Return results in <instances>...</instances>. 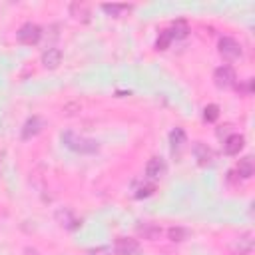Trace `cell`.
Here are the masks:
<instances>
[{
    "label": "cell",
    "instance_id": "obj_1",
    "mask_svg": "<svg viewBox=\"0 0 255 255\" xmlns=\"http://www.w3.org/2000/svg\"><path fill=\"white\" fill-rule=\"evenodd\" d=\"M62 141H64L66 147H70L74 151H80V153H94V151H98V141L86 139V137H82V135H78V133H74L70 129L62 133Z\"/></svg>",
    "mask_w": 255,
    "mask_h": 255
},
{
    "label": "cell",
    "instance_id": "obj_2",
    "mask_svg": "<svg viewBox=\"0 0 255 255\" xmlns=\"http://www.w3.org/2000/svg\"><path fill=\"white\" fill-rule=\"evenodd\" d=\"M187 32H189L187 24H185L183 20H177L175 24H171L167 30H163V32L159 34V38H157V42H155V48H157V50H165L173 40L185 38V36H187Z\"/></svg>",
    "mask_w": 255,
    "mask_h": 255
},
{
    "label": "cell",
    "instance_id": "obj_3",
    "mask_svg": "<svg viewBox=\"0 0 255 255\" xmlns=\"http://www.w3.org/2000/svg\"><path fill=\"white\" fill-rule=\"evenodd\" d=\"M219 54H221L225 60H237V58H241L243 50H241V44H239L235 38L223 36V38L219 40Z\"/></svg>",
    "mask_w": 255,
    "mask_h": 255
},
{
    "label": "cell",
    "instance_id": "obj_4",
    "mask_svg": "<svg viewBox=\"0 0 255 255\" xmlns=\"http://www.w3.org/2000/svg\"><path fill=\"white\" fill-rule=\"evenodd\" d=\"M213 80H215V86L221 88V90H227V88H233L235 82H237V76L233 72L231 66H219L213 74Z\"/></svg>",
    "mask_w": 255,
    "mask_h": 255
},
{
    "label": "cell",
    "instance_id": "obj_5",
    "mask_svg": "<svg viewBox=\"0 0 255 255\" xmlns=\"http://www.w3.org/2000/svg\"><path fill=\"white\" fill-rule=\"evenodd\" d=\"M139 241L133 237H118L114 243V253L118 255H139Z\"/></svg>",
    "mask_w": 255,
    "mask_h": 255
},
{
    "label": "cell",
    "instance_id": "obj_6",
    "mask_svg": "<svg viewBox=\"0 0 255 255\" xmlns=\"http://www.w3.org/2000/svg\"><path fill=\"white\" fill-rule=\"evenodd\" d=\"M40 36H42V30H40V26L38 24H32V22H26L20 30H18V40L22 42V44H38V40H40Z\"/></svg>",
    "mask_w": 255,
    "mask_h": 255
},
{
    "label": "cell",
    "instance_id": "obj_7",
    "mask_svg": "<svg viewBox=\"0 0 255 255\" xmlns=\"http://www.w3.org/2000/svg\"><path fill=\"white\" fill-rule=\"evenodd\" d=\"M165 171H167V165H165V161H163L161 157H157V155H153V157L147 161V165H145V175H147V179H151V181L161 179V177L165 175Z\"/></svg>",
    "mask_w": 255,
    "mask_h": 255
},
{
    "label": "cell",
    "instance_id": "obj_8",
    "mask_svg": "<svg viewBox=\"0 0 255 255\" xmlns=\"http://www.w3.org/2000/svg\"><path fill=\"white\" fill-rule=\"evenodd\" d=\"M243 145H245L243 135H239V133H231V135L223 141V151H225L227 155H237V153L243 149Z\"/></svg>",
    "mask_w": 255,
    "mask_h": 255
},
{
    "label": "cell",
    "instance_id": "obj_9",
    "mask_svg": "<svg viewBox=\"0 0 255 255\" xmlns=\"http://www.w3.org/2000/svg\"><path fill=\"white\" fill-rule=\"evenodd\" d=\"M193 155H195V159H197V163L199 165H211V161H213V153H211V149L205 145V143H201V141H195V145H193Z\"/></svg>",
    "mask_w": 255,
    "mask_h": 255
},
{
    "label": "cell",
    "instance_id": "obj_10",
    "mask_svg": "<svg viewBox=\"0 0 255 255\" xmlns=\"http://www.w3.org/2000/svg\"><path fill=\"white\" fill-rule=\"evenodd\" d=\"M60 62H62V52H60V48H48V50L42 54V64H44V68L54 70V68H58Z\"/></svg>",
    "mask_w": 255,
    "mask_h": 255
},
{
    "label": "cell",
    "instance_id": "obj_11",
    "mask_svg": "<svg viewBox=\"0 0 255 255\" xmlns=\"http://www.w3.org/2000/svg\"><path fill=\"white\" fill-rule=\"evenodd\" d=\"M137 233L143 235L145 239H151V241H153V239H157V237L161 235V229H159V225L145 221L143 225H137Z\"/></svg>",
    "mask_w": 255,
    "mask_h": 255
},
{
    "label": "cell",
    "instance_id": "obj_12",
    "mask_svg": "<svg viewBox=\"0 0 255 255\" xmlns=\"http://www.w3.org/2000/svg\"><path fill=\"white\" fill-rule=\"evenodd\" d=\"M40 128H42V120L40 118H30L26 124H24V129H22V137L24 139H28V137H32V135H36L38 131H40Z\"/></svg>",
    "mask_w": 255,
    "mask_h": 255
},
{
    "label": "cell",
    "instance_id": "obj_13",
    "mask_svg": "<svg viewBox=\"0 0 255 255\" xmlns=\"http://www.w3.org/2000/svg\"><path fill=\"white\" fill-rule=\"evenodd\" d=\"M169 143H171V149H173V151L181 149V145L185 143V131H183L181 128L171 129V133H169Z\"/></svg>",
    "mask_w": 255,
    "mask_h": 255
},
{
    "label": "cell",
    "instance_id": "obj_14",
    "mask_svg": "<svg viewBox=\"0 0 255 255\" xmlns=\"http://www.w3.org/2000/svg\"><path fill=\"white\" fill-rule=\"evenodd\" d=\"M237 173L241 175V179H249V177L253 175V161H251V157H243V159L239 161Z\"/></svg>",
    "mask_w": 255,
    "mask_h": 255
},
{
    "label": "cell",
    "instance_id": "obj_15",
    "mask_svg": "<svg viewBox=\"0 0 255 255\" xmlns=\"http://www.w3.org/2000/svg\"><path fill=\"white\" fill-rule=\"evenodd\" d=\"M167 235H169V239H171V241H183V239H187L189 231H187L185 227L175 225V227H169V229H167Z\"/></svg>",
    "mask_w": 255,
    "mask_h": 255
},
{
    "label": "cell",
    "instance_id": "obj_16",
    "mask_svg": "<svg viewBox=\"0 0 255 255\" xmlns=\"http://www.w3.org/2000/svg\"><path fill=\"white\" fill-rule=\"evenodd\" d=\"M135 193V197L137 199H141V197H149L153 191H155V185L153 183H139V185H135V189H133Z\"/></svg>",
    "mask_w": 255,
    "mask_h": 255
},
{
    "label": "cell",
    "instance_id": "obj_17",
    "mask_svg": "<svg viewBox=\"0 0 255 255\" xmlns=\"http://www.w3.org/2000/svg\"><path fill=\"white\" fill-rule=\"evenodd\" d=\"M251 247H253V235H251V233L241 235V237H239V243H237L239 253H249V251H251Z\"/></svg>",
    "mask_w": 255,
    "mask_h": 255
},
{
    "label": "cell",
    "instance_id": "obj_18",
    "mask_svg": "<svg viewBox=\"0 0 255 255\" xmlns=\"http://www.w3.org/2000/svg\"><path fill=\"white\" fill-rule=\"evenodd\" d=\"M128 8H129L128 4H104V6H102V10L108 12L110 16H118L120 12H124V10H128Z\"/></svg>",
    "mask_w": 255,
    "mask_h": 255
},
{
    "label": "cell",
    "instance_id": "obj_19",
    "mask_svg": "<svg viewBox=\"0 0 255 255\" xmlns=\"http://www.w3.org/2000/svg\"><path fill=\"white\" fill-rule=\"evenodd\" d=\"M203 118H205V122H215V120L219 118V108H217L215 104L207 106V108L203 110Z\"/></svg>",
    "mask_w": 255,
    "mask_h": 255
},
{
    "label": "cell",
    "instance_id": "obj_20",
    "mask_svg": "<svg viewBox=\"0 0 255 255\" xmlns=\"http://www.w3.org/2000/svg\"><path fill=\"white\" fill-rule=\"evenodd\" d=\"M112 249L110 247H96V249H88L84 255H110Z\"/></svg>",
    "mask_w": 255,
    "mask_h": 255
}]
</instances>
